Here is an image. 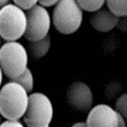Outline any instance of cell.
<instances>
[{
    "instance_id": "6da1fadb",
    "label": "cell",
    "mask_w": 127,
    "mask_h": 127,
    "mask_svg": "<svg viewBox=\"0 0 127 127\" xmlns=\"http://www.w3.org/2000/svg\"><path fill=\"white\" fill-rule=\"evenodd\" d=\"M28 98L22 86L9 81L0 88V114L6 120H20L27 108Z\"/></svg>"
},
{
    "instance_id": "7a4b0ae2",
    "label": "cell",
    "mask_w": 127,
    "mask_h": 127,
    "mask_svg": "<svg viewBox=\"0 0 127 127\" xmlns=\"http://www.w3.org/2000/svg\"><path fill=\"white\" fill-rule=\"evenodd\" d=\"M52 20L59 33L73 34L82 24L83 10L76 0H59L53 10Z\"/></svg>"
},
{
    "instance_id": "3957f363",
    "label": "cell",
    "mask_w": 127,
    "mask_h": 127,
    "mask_svg": "<svg viewBox=\"0 0 127 127\" xmlns=\"http://www.w3.org/2000/svg\"><path fill=\"white\" fill-rule=\"evenodd\" d=\"M27 64V50L20 42L9 41L0 47V67L6 77L12 79L20 75Z\"/></svg>"
},
{
    "instance_id": "277c9868",
    "label": "cell",
    "mask_w": 127,
    "mask_h": 127,
    "mask_svg": "<svg viewBox=\"0 0 127 127\" xmlns=\"http://www.w3.org/2000/svg\"><path fill=\"white\" fill-rule=\"evenodd\" d=\"M54 117V106L46 94L31 93L23 120L29 127H48Z\"/></svg>"
},
{
    "instance_id": "5b68a950",
    "label": "cell",
    "mask_w": 127,
    "mask_h": 127,
    "mask_svg": "<svg viewBox=\"0 0 127 127\" xmlns=\"http://www.w3.org/2000/svg\"><path fill=\"white\" fill-rule=\"evenodd\" d=\"M26 28V12L15 3L0 9V36L6 42L17 41L24 36Z\"/></svg>"
},
{
    "instance_id": "8992f818",
    "label": "cell",
    "mask_w": 127,
    "mask_h": 127,
    "mask_svg": "<svg viewBox=\"0 0 127 127\" xmlns=\"http://www.w3.org/2000/svg\"><path fill=\"white\" fill-rule=\"evenodd\" d=\"M26 11V28L24 33L25 38L29 42H34L48 36L52 20L46 7L37 3Z\"/></svg>"
},
{
    "instance_id": "52a82bcc",
    "label": "cell",
    "mask_w": 127,
    "mask_h": 127,
    "mask_svg": "<svg viewBox=\"0 0 127 127\" xmlns=\"http://www.w3.org/2000/svg\"><path fill=\"white\" fill-rule=\"evenodd\" d=\"M89 127H126V120L108 104H97L91 108L86 120Z\"/></svg>"
},
{
    "instance_id": "ba28073f",
    "label": "cell",
    "mask_w": 127,
    "mask_h": 127,
    "mask_svg": "<svg viewBox=\"0 0 127 127\" xmlns=\"http://www.w3.org/2000/svg\"><path fill=\"white\" fill-rule=\"evenodd\" d=\"M67 103L78 112L87 113L93 103V94L91 88L83 81H74L69 86L65 93Z\"/></svg>"
},
{
    "instance_id": "9c48e42d",
    "label": "cell",
    "mask_w": 127,
    "mask_h": 127,
    "mask_svg": "<svg viewBox=\"0 0 127 127\" xmlns=\"http://www.w3.org/2000/svg\"><path fill=\"white\" fill-rule=\"evenodd\" d=\"M90 22L95 30L100 32H108L117 26L120 17L112 13L108 8H103L93 12Z\"/></svg>"
},
{
    "instance_id": "30bf717a",
    "label": "cell",
    "mask_w": 127,
    "mask_h": 127,
    "mask_svg": "<svg viewBox=\"0 0 127 127\" xmlns=\"http://www.w3.org/2000/svg\"><path fill=\"white\" fill-rule=\"evenodd\" d=\"M51 46L50 36H47L44 38L34 42H29L28 43V53L34 59H42L48 53Z\"/></svg>"
},
{
    "instance_id": "8fae6325",
    "label": "cell",
    "mask_w": 127,
    "mask_h": 127,
    "mask_svg": "<svg viewBox=\"0 0 127 127\" xmlns=\"http://www.w3.org/2000/svg\"><path fill=\"white\" fill-rule=\"evenodd\" d=\"M9 81H14V82L19 83L20 86H22L26 90L28 93L33 90L34 87V77L33 74H32V70L28 68L26 69V70L24 71L22 74H20V75L16 77H14L12 79H9Z\"/></svg>"
},
{
    "instance_id": "7c38bea8",
    "label": "cell",
    "mask_w": 127,
    "mask_h": 127,
    "mask_svg": "<svg viewBox=\"0 0 127 127\" xmlns=\"http://www.w3.org/2000/svg\"><path fill=\"white\" fill-rule=\"evenodd\" d=\"M108 9L118 17H126L127 0H105Z\"/></svg>"
},
{
    "instance_id": "4fadbf2b",
    "label": "cell",
    "mask_w": 127,
    "mask_h": 127,
    "mask_svg": "<svg viewBox=\"0 0 127 127\" xmlns=\"http://www.w3.org/2000/svg\"><path fill=\"white\" fill-rule=\"evenodd\" d=\"M82 10L94 12L101 9L105 3V0H76Z\"/></svg>"
},
{
    "instance_id": "5bb4252c",
    "label": "cell",
    "mask_w": 127,
    "mask_h": 127,
    "mask_svg": "<svg viewBox=\"0 0 127 127\" xmlns=\"http://www.w3.org/2000/svg\"><path fill=\"white\" fill-rule=\"evenodd\" d=\"M114 109L119 114H121L126 120H127V95L123 93L120 96L115 102V108Z\"/></svg>"
},
{
    "instance_id": "9a60e30c",
    "label": "cell",
    "mask_w": 127,
    "mask_h": 127,
    "mask_svg": "<svg viewBox=\"0 0 127 127\" xmlns=\"http://www.w3.org/2000/svg\"><path fill=\"white\" fill-rule=\"evenodd\" d=\"M14 3L23 10H27L37 4L38 0H13Z\"/></svg>"
},
{
    "instance_id": "2e32d148",
    "label": "cell",
    "mask_w": 127,
    "mask_h": 127,
    "mask_svg": "<svg viewBox=\"0 0 127 127\" xmlns=\"http://www.w3.org/2000/svg\"><path fill=\"white\" fill-rule=\"evenodd\" d=\"M0 126L4 127H23L24 125L19 120H6L5 121L2 122L0 124Z\"/></svg>"
},
{
    "instance_id": "e0dca14e",
    "label": "cell",
    "mask_w": 127,
    "mask_h": 127,
    "mask_svg": "<svg viewBox=\"0 0 127 127\" xmlns=\"http://www.w3.org/2000/svg\"><path fill=\"white\" fill-rule=\"evenodd\" d=\"M58 1L59 0H38V3L44 7H52L54 6Z\"/></svg>"
},
{
    "instance_id": "ac0fdd59",
    "label": "cell",
    "mask_w": 127,
    "mask_h": 127,
    "mask_svg": "<svg viewBox=\"0 0 127 127\" xmlns=\"http://www.w3.org/2000/svg\"><path fill=\"white\" fill-rule=\"evenodd\" d=\"M73 127H87V124H86V122H77V123H75V124L72 126Z\"/></svg>"
},
{
    "instance_id": "d6986e66",
    "label": "cell",
    "mask_w": 127,
    "mask_h": 127,
    "mask_svg": "<svg viewBox=\"0 0 127 127\" xmlns=\"http://www.w3.org/2000/svg\"><path fill=\"white\" fill-rule=\"evenodd\" d=\"M9 1L10 0H0V9L3 8V6L9 3Z\"/></svg>"
},
{
    "instance_id": "ffe728a7",
    "label": "cell",
    "mask_w": 127,
    "mask_h": 127,
    "mask_svg": "<svg viewBox=\"0 0 127 127\" xmlns=\"http://www.w3.org/2000/svg\"><path fill=\"white\" fill-rule=\"evenodd\" d=\"M3 70H2L1 67H0V87H1L2 82H3Z\"/></svg>"
},
{
    "instance_id": "44dd1931",
    "label": "cell",
    "mask_w": 127,
    "mask_h": 127,
    "mask_svg": "<svg viewBox=\"0 0 127 127\" xmlns=\"http://www.w3.org/2000/svg\"><path fill=\"white\" fill-rule=\"evenodd\" d=\"M2 123V121H1V114H0V124Z\"/></svg>"
},
{
    "instance_id": "7402d4cb",
    "label": "cell",
    "mask_w": 127,
    "mask_h": 127,
    "mask_svg": "<svg viewBox=\"0 0 127 127\" xmlns=\"http://www.w3.org/2000/svg\"><path fill=\"white\" fill-rule=\"evenodd\" d=\"M0 47H1V36H0Z\"/></svg>"
}]
</instances>
